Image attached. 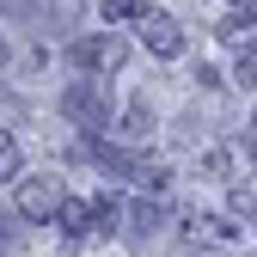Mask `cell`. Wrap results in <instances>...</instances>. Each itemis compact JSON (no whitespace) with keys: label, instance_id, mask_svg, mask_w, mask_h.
<instances>
[{"label":"cell","instance_id":"obj_1","mask_svg":"<svg viewBox=\"0 0 257 257\" xmlns=\"http://www.w3.org/2000/svg\"><path fill=\"white\" fill-rule=\"evenodd\" d=\"M61 116H68L74 128H104L110 122V92L98 74H80L68 92H61Z\"/></svg>","mask_w":257,"mask_h":257},{"label":"cell","instance_id":"obj_2","mask_svg":"<svg viewBox=\"0 0 257 257\" xmlns=\"http://www.w3.org/2000/svg\"><path fill=\"white\" fill-rule=\"evenodd\" d=\"M68 61H74L80 74H98V80H110V74H122L128 43L116 37V31H98V37H74V43H68Z\"/></svg>","mask_w":257,"mask_h":257},{"label":"cell","instance_id":"obj_3","mask_svg":"<svg viewBox=\"0 0 257 257\" xmlns=\"http://www.w3.org/2000/svg\"><path fill=\"white\" fill-rule=\"evenodd\" d=\"M61 202H68V190H61L55 172H37V178L19 172V214H25V220H55Z\"/></svg>","mask_w":257,"mask_h":257},{"label":"cell","instance_id":"obj_4","mask_svg":"<svg viewBox=\"0 0 257 257\" xmlns=\"http://www.w3.org/2000/svg\"><path fill=\"white\" fill-rule=\"evenodd\" d=\"M135 31H141V43H147L159 61H178V55H184V31H178V19H172V13H159V7H141Z\"/></svg>","mask_w":257,"mask_h":257},{"label":"cell","instance_id":"obj_5","mask_svg":"<svg viewBox=\"0 0 257 257\" xmlns=\"http://www.w3.org/2000/svg\"><path fill=\"white\" fill-rule=\"evenodd\" d=\"M214 37L227 43L233 55H245V49H257V7H233L227 19L214 25Z\"/></svg>","mask_w":257,"mask_h":257},{"label":"cell","instance_id":"obj_6","mask_svg":"<svg viewBox=\"0 0 257 257\" xmlns=\"http://www.w3.org/2000/svg\"><path fill=\"white\" fill-rule=\"evenodd\" d=\"M159 227H166V202H159V196H135V202H128V233H135V239H147Z\"/></svg>","mask_w":257,"mask_h":257},{"label":"cell","instance_id":"obj_7","mask_svg":"<svg viewBox=\"0 0 257 257\" xmlns=\"http://www.w3.org/2000/svg\"><path fill=\"white\" fill-rule=\"evenodd\" d=\"M86 159H98L104 172L128 178V172H135V159H141V153H128V147H116V141H98V135H92V141H86Z\"/></svg>","mask_w":257,"mask_h":257},{"label":"cell","instance_id":"obj_8","mask_svg":"<svg viewBox=\"0 0 257 257\" xmlns=\"http://www.w3.org/2000/svg\"><path fill=\"white\" fill-rule=\"evenodd\" d=\"M190 239H196V245H227L239 227H227V220H220V214H190V227H184Z\"/></svg>","mask_w":257,"mask_h":257},{"label":"cell","instance_id":"obj_9","mask_svg":"<svg viewBox=\"0 0 257 257\" xmlns=\"http://www.w3.org/2000/svg\"><path fill=\"white\" fill-rule=\"evenodd\" d=\"M55 220H61V233H68V239H92V202H61L55 208Z\"/></svg>","mask_w":257,"mask_h":257},{"label":"cell","instance_id":"obj_10","mask_svg":"<svg viewBox=\"0 0 257 257\" xmlns=\"http://www.w3.org/2000/svg\"><path fill=\"white\" fill-rule=\"evenodd\" d=\"M166 166H153V159H135V172H128V184H135L141 190V196H159V190H166Z\"/></svg>","mask_w":257,"mask_h":257},{"label":"cell","instance_id":"obj_11","mask_svg":"<svg viewBox=\"0 0 257 257\" xmlns=\"http://www.w3.org/2000/svg\"><path fill=\"white\" fill-rule=\"evenodd\" d=\"M80 13H86V0H43V19H49L55 31H74Z\"/></svg>","mask_w":257,"mask_h":257},{"label":"cell","instance_id":"obj_12","mask_svg":"<svg viewBox=\"0 0 257 257\" xmlns=\"http://www.w3.org/2000/svg\"><path fill=\"white\" fill-rule=\"evenodd\" d=\"M122 135H135V141L153 135V104H147V98H135V104L122 110Z\"/></svg>","mask_w":257,"mask_h":257},{"label":"cell","instance_id":"obj_13","mask_svg":"<svg viewBox=\"0 0 257 257\" xmlns=\"http://www.w3.org/2000/svg\"><path fill=\"white\" fill-rule=\"evenodd\" d=\"M116 220H122V208H116L110 196H98V202H92V239H110Z\"/></svg>","mask_w":257,"mask_h":257},{"label":"cell","instance_id":"obj_14","mask_svg":"<svg viewBox=\"0 0 257 257\" xmlns=\"http://www.w3.org/2000/svg\"><path fill=\"white\" fill-rule=\"evenodd\" d=\"M19 172H25V153H19V141L7 135V128H0V178L19 184Z\"/></svg>","mask_w":257,"mask_h":257},{"label":"cell","instance_id":"obj_15","mask_svg":"<svg viewBox=\"0 0 257 257\" xmlns=\"http://www.w3.org/2000/svg\"><path fill=\"white\" fill-rule=\"evenodd\" d=\"M227 166H233V153H227V147H202V159H196V172H202V178H227Z\"/></svg>","mask_w":257,"mask_h":257},{"label":"cell","instance_id":"obj_16","mask_svg":"<svg viewBox=\"0 0 257 257\" xmlns=\"http://www.w3.org/2000/svg\"><path fill=\"white\" fill-rule=\"evenodd\" d=\"M141 7H147V0H98V13H104L110 25H128V19H141Z\"/></svg>","mask_w":257,"mask_h":257},{"label":"cell","instance_id":"obj_17","mask_svg":"<svg viewBox=\"0 0 257 257\" xmlns=\"http://www.w3.org/2000/svg\"><path fill=\"white\" fill-rule=\"evenodd\" d=\"M227 202H233V214H239V220H257V196H251V190H233Z\"/></svg>","mask_w":257,"mask_h":257},{"label":"cell","instance_id":"obj_18","mask_svg":"<svg viewBox=\"0 0 257 257\" xmlns=\"http://www.w3.org/2000/svg\"><path fill=\"white\" fill-rule=\"evenodd\" d=\"M19 245H25V233L13 227V220H7V214H0V251H19Z\"/></svg>","mask_w":257,"mask_h":257},{"label":"cell","instance_id":"obj_19","mask_svg":"<svg viewBox=\"0 0 257 257\" xmlns=\"http://www.w3.org/2000/svg\"><path fill=\"white\" fill-rule=\"evenodd\" d=\"M239 86H257V49L239 55Z\"/></svg>","mask_w":257,"mask_h":257},{"label":"cell","instance_id":"obj_20","mask_svg":"<svg viewBox=\"0 0 257 257\" xmlns=\"http://www.w3.org/2000/svg\"><path fill=\"white\" fill-rule=\"evenodd\" d=\"M245 153L257 159V110H251V122H245Z\"/></svg>","mask_w":257,"mask_h":257},{"label":"cell","instance_id":"obj_21","mask_svg":"<svg viewBox=\"0 0 257 257\" xmlns=\"http://www.w3.org/2000/svg\"><path fill=\"white\" fill-rule=\"evenodd\" d=\"M239 7H257V0H239Z\"/></svg>","mask_w":257,"mask_h":257}]
</instances>
